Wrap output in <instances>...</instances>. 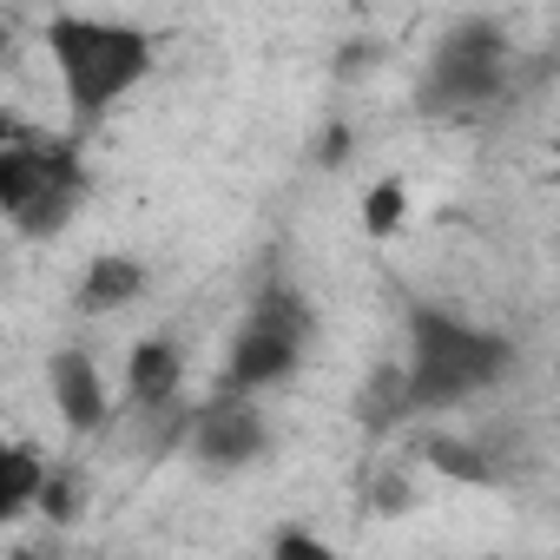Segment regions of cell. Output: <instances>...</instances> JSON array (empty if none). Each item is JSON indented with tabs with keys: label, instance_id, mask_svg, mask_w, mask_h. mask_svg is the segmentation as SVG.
<instances>
[{
	"label": "cell",
	"instance_id": "d6986e66",
	"mask_svg": "<svg viewBox=\"0 0 560 560\" xmlns=\"http://www.w3.org/2000/svg\"><path fill=\"white\" fill-rule=\"evenodd\" d=\"M8 139H14V119H8V113H0V152H8Z\"/></svg>",
	"mask_w": 560,
	"mask_h": 560
},
{
	"label": "cell",
	"instance_id": "7a4b0ae2",
	"mask_svg": "<svg viewBox=\"0 0 560 560\" xmlns=\"http://www.w3.org/2000/svg\"><path fill=\"white\" fill-rule=\"evenodd\" d=\"M514 370V343L501 330H481L442 304H409V357H402V383H409V409L416 416H442L475 402L481 389L508 383Z\"/></svg>",
	"mask_w": 560,
	"mask_h": 560
},
{
	"label": "cell",
	"instance_id": "7c38bea8",
	"mask_svg": "<svg viewBox=\"0 0 560 560\" xmlns=\"http://www.w3.org/2000/svg\"><path fill=\"white\" fill-rule=\"evenodd\" d=\"M422 462H429L435 475H448V481H468V488L501 481L494 455H488L481 442H468V435H429V442H422Z\"/></svg>",
	"mask_w": 560,
	"mask_h": 560
},
{
	"label": "cell",
	"instance_id": "44dd1931",
	"mask_svg": "<svg viewBox=\"0 0 560 560\" xmlns=\"http://www.w3.org/2000/svg\"><path fill=\"white\" fill-rule=\"evenodd\" d=\"M0 264H8V257H0Z\"/></svg>",
	"mask_w": 560,
	"mask_h": 560
},
{
	"label": "cell",
	"instance_id": "e0dca14e",
	"mask_svg": "<svg viewBox=\"0 0 560 560\" xmlns=\"http://www.w3.org/2000/svg\"><path fill=\"white\" fill-rule=\"evenodd\" d=\"M8 560H60V540H54V534H27Z\"/></svg>",
	"mask_w": 560,
	"mask_h": 560
},
{
	"label": "cell",
	"instance_id": "5b68a950",
	"mask_svg": "<svg viewBox=\"0 0 560 560\" xmlns=\"http://www.w3.org/2000/svg\"><path fill=\"white\" fill-rule=\"evenodd\" d=\"M508 73H514V40H508V27H501L494 14H462V21L442 27V40L429 47L416 106L435 113V119L488 113V106L508 93Z\"/></svg>",
	"mask_w": 560,
	"mask_h": 560
},
{
	"label": "cell",
	"instance_id": "ba28073f",
	"mask_svg": "<svg viewBox=\"0 0 560 560\" xmlns=\"http://www.w3.org/2000/svg\"><path fill=\"white\" fill-rule=\"evenodd\" d=\"M185 389V350L172 337H139L126 350V402L139 416H165Z\"/></svg>",
	"mask_w": 560,
	"mask_h": 560
},
{
	"label": "cell",
	"instance_id": "8fae6325",
	"mask_svg": "<svg viewBox=\"0 0 560 560\" xmlns=\"http://www.w3.org/2000/svg\"><path fill=\"white\" fill-rule=\"evenodd\" d=\"M357 416H363V429H370V435H383V429H396V422H409V416H416V409H409L402 363H376V370H370V383H363V396H357Z\"/></svg>",
	"mask_w": 560,
	"mask_h": 560
},
{
	"label": "cell",
	"instance_id": "4fadbf2b",
	"mask_svg": "<svg viewBox=\"0 0 560 560\" xmlns=\"http://www.w3.org/2000/svg\"><path fill=\"white\" fill-rule=\"evenodd\" d=\"M402 224H409V185H402V178H376V185L363 191V237L389 244Z\"/></svg>",
	"mask_w": 560,
	"mask_h": 560
},
{
	"label": "cell",
	"instance_id": "ffe728a7",
	"mask_svg": "<svg viewBox=\"0 0 560 560\" xmlns=\"http://www.w3.org/2000/svg\"><path fill=\"white\" fill-rule=\"evenodd\" d=\"M0 455H8V435H0Z\"/></svg>",
	"mask_w": 560,
	"mask_h": 560
},
{
	"label": "cell",
	"instance_id": "52a82bcc",
	"mask_svg": "<svg viewBox=\"0 0 560 560\" xmlns=\"http://www.w3.org/2000/svg\"><path fill=\"white\" fill-rule=\"evenodd\" d=\"M47 389H54V409H60L67 435H100L113 422V389H106L93 350H80V343L54 350L47 357Z\"/></svg>",
	"mask_w": 560,
	"mask_h": 560
},
{
	"label": "cell",
	"instance_id": "6da1fadb",
	"mask_svg": "<svg viewBox=\"0 0 560 560\" xmlns=\"http://www.w3.org/2000/svg\"><path fill=\"white\" fill-rule=\"evenodd\" d=\"M40 47L60 73L67 139L100 132L119 113V100L132 86H145V73H152V34L126 27V21H100V14H47Z\"/></svg>",
	"mask_w": 560,
	"mask_h": 560
},
{
	"label": "cell",
	"instance_id": "9c48e42d",
	"mask_svg": "<svg viewBox=\"0 0 560 560\" xmlns=\"http://www.w3.org/2000/svg\"><path fill=\"white\" fill-rule=\"evenodd\" d=\"M139 298H145V264L126 257V250L93 257L86 277H80V291H73L80 317H113V311H126V304H139Z\"/></svg>",
	"mask_w": 560,
	"mask_h": 560
},
{
	"label": "cell",
	"instance_id": "3957f363",
	"mask_svg": "<svg viewBox=\"0 0 560 560\" xmlns=\"http://www.w3.org/2000/svg\"><path fill=\"white\" fill-rule=\"evenodd\" d=\"M86 191H93V178H86L80 139L14 126L8 152H0V218H8L21 237H34V244L60 237L80 218Z\"/></svg>",
	"mask_w": 560,
	"mask_h": 560
},
{
	"label": "cell",
	"instance_id": "277c9868",
	"mask_svg": "<svg viewBox=\"0 0 560 560\" xmlns=\"http://www.w3.org/2000/svg\"><path fill=\"white\" fill-rule=\"evenodd\" d=\"M311 343H317V311H311V298H304L298 284H277V277H270V284L250 298V311H244V324H237V337H231V350H224L218 396L250 402V396H264V389H277V383H291V376L304 370Z\"/></svg>",
	"mask_w": 560,
	"mask_h": 560
},
{
	"label": "cell",
	"instance_id": "ac0fdd59",
	"mask_svg": "<svg viewBox=\"0 0 560 560\" xmlns=\"http://www.w3.org/2000/svg\"><path fill=\"white\" fill-rule=\"evenodd\" d=\"M8 47H14V27H8V21H0V67H8V60H14Z\"/></svg>",
	"mask_w": 560,
	"mask_h": 560
},
{
	"label": "cell",
	"instance_id": "30bf717a",
	"mask_svg": "<svg viewBox=\"0 0 560 560\" xmlns=\"http://www.w3.org/2000/svg\"><path fill=\"white\" fill-rule=\"evenodd\" d=\"M40 488H47V455L34 442H8V455H0V527L34 514Z\"/></svg>",
	"mask_w": 560,
	"mask_h": 560
},
{
	"label": "cell",
	"instance_id": "2e32d148",
	"mask_svg": "<svg viewBox=\"0 0 560 560\" xmlns=\"http://www.w3.org/2000/svg\"><path fill=\"white\" fill-rule=\"evenodd\" d=\"M350 152H357V132H350V126L337 119V126L324 132V145H317V165H324V172H337V165H343Z\"/></svg>",
	"mask_w": 560,
	"mask_h": 560
},
{
	"label": "cell",
	"instance_id": "8992f818",
	"mask_svg": "<svg viewBox=\"0 0 560 560\" xmlns=\"http://www.w3.org/2000/svg\"><path fill=\"white\" fill-rule=\"evenodd\" d=\"M185 448H191V462H198V468L237 475V468L264 462V448H270V422L257 416V402L211 396V402L185 422Z\"/></svg>",
	"mask_w": 560,
	"mask_h": 560
},
{
	"label": "cell",
	"instance_id": "5bb4252c",
	"mask_svg": "<svg viewBox=\"0 0 560 560\" xmlns=\"http://www.w3.org/2000/svg\"><path fill=\"white\" fill-rule=\"evenodd\" d=\"M270 560H343V553H337L317 527H298V521H291V527L270 534Z\"/></svg>",
	"mask_w": 560,
	"mask_h": 560
},
{
	"label": "cell",
	"instance_id": "9a60e30c",
	"mask_svg": "<svg viewBox=\"0 0 560 560\" xmlns=\"http://www.w3.org/2000/svg\"><path fill=\"white\" fill-rule=\"evenodd\" d=\"M34 514H40L47 527H67V521L80 514V475H54V468H47V488H40Z\"/></svg>",
	"mask_w": 560,
	"mask_h": 560
}]
</instances>
